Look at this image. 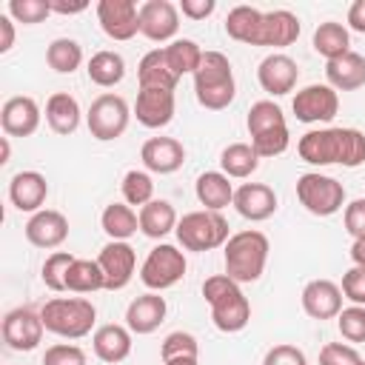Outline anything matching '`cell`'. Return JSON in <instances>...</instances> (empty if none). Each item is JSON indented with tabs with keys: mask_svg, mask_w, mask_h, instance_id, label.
Wrapping results in <instances>:
<instances>
[{
	"mask_svg": "<svg viewBox=\"0 0 365 365\" xmlns=\"http://www.w3.org/2000/svg\"><path fill=\"white\" fill-rule=\"evenodd\" d=\"M362 365H365V359H362Z\"/></svg>",
	"mask_w": 365,
	"mask_h": 365,
	"instance_id": "obj_56",
	"label": "cell"
},
{
	"mask_svg": "<svg viewBox=\"0 0 365 365\" xmlns=\"http://www.w3.org/2000/svg\"><path fill=\"white\" fill-rule=\"evenodd\" d=\"M202 297L211 305V322L222 334H240L251 322V302L240 282L228 274H214L202 282Z\"/></svg>",
	"mask_w": 365,
	"mask_h": 365,
	"instance_id": "obj_3",
	"label": "cell"
},
{
	"mask_svg": "<svg viewBox=\"0 0 365 365\" xmlns=\"http://www.w3.org/2000/svg\"><path fill=\"white\" fill-rule=\"evenodd\" d=\"M220 168L231 180H245L259 168V154L251 143H231L220 154Z\"/></svg>",
	"mask_w": 365,
	"mask_h": 365,
	"instance_id": "obj_35",
	"label": "cell"
},
{
	"mask_svg": "<svg viewBox=\"0 0 365 365\" xmlns=\"http://www.w3.org/2000/svg\"><path fill=\"white\" fill-rule=\"evenodd\" d=\"M185 254L171 245V242H160L148 251V257L143 259L140 265V282L148 288V291H165V288H174L182 277H185Z\"/></svg>",
	"mask_w": 365,
	"mask_h": 365,
	"instance_id": "obj_10",
	"label": "cell"
},
{
	"mask_svg": "<svg viewBox=\"0 0 365 365\" xmlns=\"http://www.w3.org/2000/svg\"><path fill=\"white\" fill-rule=\"evenodd\" d=\"M214 9H217L214 0H180V11L188 20H205L214 14Z\"/></svg>",
	"mask_w": 365,
	"mask_h": 365,
	"instance_id": "obj_49",
	"label": "cell"
},
{
	"mask_svg": "<svg viewBox=\"0 0 365 365\" xmlns=\"http://www.w3.org/2000/svg\"><path fill=\"white\" fill-rule=\"evenodd\" d=\"M194 77V94L197 103L208 111H222L234 103L237 83H234V68L222 51H202V60L197 66Z\"/></svg>",
	"mask_w": 365,
	"mask_h": 365,
	"instance_id": "obj_5",
	"label": "cell"
},
{
	"mask_svg": "<svg viewBox=\"0 0 365 365\" xmlns=\"http://www.w3.org/2000/svg\"><path fill=\"white\" fill-rule=\"evenodd\" d=\"M43 365H88V359H86V351H83L80 345L57 342V345L46 348Z\"/></svg>",
	"mask_w": 365,
	"mask_h": 365,
	"instance_id": "obj_44",
	"label": "cell"
},
{
	"mask_svg": "<svg viewBox=\"0 0 365 365\" xmlns=\"http://www.w3.org/2000/svg\"><path fill=\"white\" fill-rule=\"evenodd\" d=\"M342 220H345V231H348L354 240L365 237V197H356V200H351V202L345 205V214H342Z\"/></svg>",
	"mask_w": 365,
	"mask_h": 365,
	"instance_id": "obj_48",
	"label": "cell"
},
{
	"mask_svg": "<svg viewBox=\"0 0 365 365\" xmlns=\"http://www.w3.org/2000/svg\"><path fill=\"white\" fill-rule=\"evenodd\" d=\"M40 317L48 334L63 339H80L91 334L97 322V308L86 297H54L40 308Z\"/></svg>",
	"mask_w": 365,
	"mask_h": 365,
	"instance_id": "obj_7",
	"label": "cell"
},
{
	"mask_svg": "<svg viewBox=\"0 0 365 365\" xmlns=\"http://www.w3.org/2000/svg\"><path fill=\"white\" fill-rule=\"evenodd\" d=\"M46 197H48V182L40 171H17L9 180V200L17 211L37 214L43 211Z\"/></svg>",
	"mask_w": 365,
	"mask_h": 365,
	"instance_id": "obj_25",
	"label": "cell"
},
{
	"mask_svg": "<svg viewBox=\"0 0 365 365\" xmlns=\"http://www.w3.org/2000/svg\"><path fill=\"white\" fill-rule=\"evenodd\" d=\"M311 46H314V51H317L319 57H325V63H328V60H336V57H342V54L351 51V34H348V29H345L342 23L325 20V23H319V26L314 29Z\"/></svg>",
	"mask_w": 365,
	"mask_h": 365,
	"instance_id": "obj_33",
	"label": "cell"
},
{
	"mask_svg": "<svg viewBox=\"0 0 365 365\" xmlns=\"http://www.w3.org/2000/svg\"><path fill=\"white\" fill-rule=\"evenodd\" d=\"M163 365H200V359H188V356H180V359H168Z\"/></svg>",
	"mask_w": 365,
	"mask_h": 365,
	"instance_id": "obj_55",
	"label": "cell"
},
{
	"mask_svg": "<svg viewBox=\"0 0 365 365\" xmlns=\"http://www.w3.org/2000/svg\"><path fill=\"white\" fill-rule=\"evenodd\" d=\"M14 46V20L9 14H0V54L11 51Z\"/></svg>",
	"mask_w": 365,
	"mask_h": 365,
	"instance_id": "obj_50",
	"label": "cell"
},
{
	"mask_svg": "<svg viewBox=\"0 0 365 365\" xmlns=\"http://www.w3.org/2000/svg\"><path fill=\"white\" fill-rule=\"evenodd\" d=\"M262 365H308V359H305L302 348L282 342V345H274V348L265 351Z\"/></svg>",
	"mask_w": 365,
	"mask_h": 365,
	"instance_id": "obj_47",
	"label": "cell"
},
{
	"mask_svg": "<svg viewBox=\"0 0 365 365\" xmlns=\"http://www.w3.org/2000/svg\"><path fill=\"white\" fill-rule=\"evenodd\" d=\"M91 345H94L97 359L117 365L131 354V331H128V325H117V322L100 325L91 336Z\"/></svg>",
	"mask_w": 365,
	"mask_h": 365,
	"instance_id": "obj_26",
	"label": "cell"
},
{
	"mask_svg": "<svg viewBox=\"0 0 365 365\" xmlns=\"http://www.w3.org/2000/svg\"><path fill=\"white\" fill-rule=\"evenodd\" d=\"M297 200L314 217H331L345 205V185L336 177L305 171L297 177Z\"/></svg>",
	"mask_w": 365,
	"mask_h": 365,
	"instance_id": "obj_9",
	"label": "cell"
},
{
	"mask_svg": "<svg viewBox=\"0 0 365 365\" xmlns=\"http://www.w3.org/2000/svg\"><path fill=\"white\" fill-rule=\"evenodd\" d=\"M128 120H131L128 103L120 94H111V91L94 97L88 111H86V125H88L91 137L100 140V143H111V140L123 137L125 128H128Z\"/></svg>",
	"mask_w": 365,
	"mask_h": 365,
	"instance_id": "obj_11",
	"label": "cell"
},
{
	"mask_svg": "<svg viewBox=\"0 0 365 365\" xmlns=\"http://www.w3.org/2000/svg\"><path fill=\"white\" fill-rule=\"evenodd\" d=\"M319 365H362V356L354 345L345 342H328L319 351Z\"/></svg>",
	"mask_w": 365,
	"mask_h": 365,
	"instance_id": "obj_45",
	"label": "cell"
},
{
	"mask_svg": "<svg viewBox=\"0 0 365 365\" xmlns=\"http://www.w3.org/2000/svg\"><path fill=\"white\" fill-rule=\"evenodd\" d=\"M268 251L271 242L262 231L257 228H245L228 237V242L222 245V259H225V274L234 282H257L265 271L268 262Z\"/></svg>",
	"mask_w": 365,
	"mask_h": 365,
	"instance_id": "obj_4",
	"label": "cell"
},
{
	"mask_svg": "<svg viewBox=\"0 0 365 365\" xmlns=\"http://www.w3.org/2000/svg\"><path fill=\"white\" fill-rule=\"evenodd\" d=\"M342 297L351 299L354 305H365V268L359 265H351L345 274H342Z\"/></svg>",
	"mask_w": 365,
	"mask_h": 365,
	"instance_id": "obj_46",
	"label": "cell"
},
{
	"mask_svg": "<svg viewBox=\"0 0 365 365\" xmlns=\"http://www.w3.org/2000/svg\"><path fill=\"white\" fill-rule=\"evenodd\" d=\"M97 23L106 37L125 43L140 34V6L134 0H100Z\"/></svg>",
	"mask_w": 365,
	"mask_h": 365,
	"instance_id": "obj_14",
	"label": "cell"
},
{
	"mask_svg": "<svg viewBox=\"0 0 365 365\" xmlns=\"http://www.w3.org/2000/svg\"><path fill=\"white\" fill-rule=\"evenodd\" d=\"M325 80L334 91H356L365 86V57L348 51L336 60L325 63Z\"/></svg>",
	"mask_w": 365,
	"mask_h": 365,
	"instance_id": "obj_27",
	"label": "cell"
},
{
	"mask_svg": "<svg viewBox=\"0 0 365 365\" xmlns=\"http://www.w3.org/2000/svg\"><path fill=\"white\" fill-rule=\"evenodd\" d=\"M137 83L140 88H177L180 77L171 71L165 51L163 48H151L148 54H143L140 66H137Z\"/></svg>",
	"mask_w": 365,
	"mask_h": 365,
	"instance_id": "obj_30",
	"label": "cell"
},
{
	"mask_svg": "<svg viewBox=\"0 0 365 365\" xmlns=\"http://www.w3.org/2000/svg\"><path fill=\"white\" fill-rule=\"evenodd\" d=\"M51 3V14H80L88 9V0H74V3H66V0H48Z\"/></svg>",
	"mask_w": 365,
	"mask_h": 365,
	"instance_id": "obj_52",
	"label": "cell"
},
{
	"mask_svg": "<svg viewBox=\"0 0 365 365\" xmlns=\"http://www.w3.org/2000/svg\"><path fill=\"white\" fill-rule=\"evenodd\" d=\"M245 128H248L251 145L259 154V160L262 157H279V154H285V148L291 143L285 114H282V108L274 100H257L248 108Z\"/></svg>",
	"mask_w": 365,
	"mask_h": 365,
	"instance_id": "obj_6",
	"label": "cell"
},
{
	"mask_svg": "<svg viewBox=\"0 0 365 365\" xmlns=\"http://www.w3.org/2000/svg\"><path fill=\"white\" fill-rule=\"evenodd\" d=\"M74 259H77V257L68 254V251H54V254H48L46 262H43V268H40L43 285H46L48 291H66V274H68V268H71Z\"/></svg>",
	"mask_w": 365,
	"mask_h": 365,
	"instance_id": "obj_40",
	"label": "cell"
},
{
	"mask_svg": "<svg viewBox=\"0 0 365 365\" xmlns=\"http://www.w3.org/2000/svg\"><path fill=\"white\" fill-rule=\"evenodd\" d=\"M348 26L359 34H365V0H354L348 6Z\"/></svg>",
	"mask_w": 365,
	"mask_h": 365,
	"instance_id": "obj_51",
	"label": "cell"
},
{
	"mask_svg": "<svg viewBox=\"0 0 365 365\" xmlns=\"http://www.w3.org/2000/svg\"><path fill=\"white\" fill-rule=\"evenodd\" d=\"M46 63L57 74H74L83 63V46L71 37H57L46 48Z\"/></svg>",
	"mask_w": 365,
	"mask_h": 365,
	"instance_id": "obj_37",
	"label": "cell"
},
{
	"mask_svg": "<svg viewBox=\"0 0 365 365\" xmlns=\"http://www.w3.org/2000/svg\"><path fill=\"white\" fill-rule=\"evenodd\" d=\"M23 231L34 248H57L68 237V220H66V214H60L54 208H43L29 217Z\"/></svg>",
	"mask_w": 365,
	"mask_h": 365,
	"instance_id": "obj_24",
	"label": "cell"
},
{
	"mask_svg": "<svg viewBox=\"0 0 365 365\" xmlns=\"http://www.w3.org/2000/svg\"><path fill=\"white\" fill-rule=\"evenodd\" d=\"M180 31V6L171 0H145L140 3V34L151 43H174V34Z\"/></svg>",
	"mask_w": 365,
	"mask_h": 365,
	"instance_id": "obj_15",
	"label": "cell"
},
{
	"mask_svg": "<svg viewBox=\"0 0 365 365\" xmlns=\"http://www.w3.org/2000/svg\"><path fill=\"white\" fill-rule=\"evenodd\" d=\"M86 71H88V80H91L94 86L111 88V86H117V83L125 77V60H123L120 51L103 48V51H94V54H91Z\"/></svg>",
	"mask_w": 365,
	"mask_h": 365,
	"instance_id": "obj_34",
	"label": "cell"
},
{
	"mask_svg": "<svg viewBox=\"0 0 365 365\" xmlns=\"http://www.w3.org/2000/svg\"><path fill=\"white\" fill-rule=\"evenodd\" d=\"M106 288V277H103V268L97 259H74L68 274H66V291L71 294H94Z\"/></svg>",
	"mask_w": 365,
	"mask_h": 365,
	"instance_id": "obj_36",
	"label": "cell"
},
{
	"mask_svg": "<svg viewBox=\"0 0 365 365\" xmlns=\"http://www.w3.org/2000/svg\"><path fill=\"white\" fill-rule=\"evenodd\" d=\"M351 259H354V265L365 268V237H359V240L351 242Z\"/></svg>",
	"mask_w": 365,
	"mask_h": 365,
	"instance_id": "obj_53",
	"label": "cell"
},
{
	"mask_svg": "<svg viewBox=\"0 0 365 365\" xmlns=\"http://www.w3.org/2000/svg\"><path fill=\"white\" fill-rule=\"evenodd\" d=\"M163 51H165V60H168V66H171V71L177 77L194 74L197 66H200V60H202V48L194 40H188V37H180V40L168 43Z\"/></svg>",
	"mask_w": 365,
	"mask_h": 365,
	"instance_id": "obj_38",
	"label": "cell"
},
{
	"mask_svg": "<svg viewBox=\"0 0 365 365\" xmlns=\"http://www.w3.org/2000/svg\"><path fill=\"white\" fill-rule=\"evenodd\" d=\"M302 311L311 317V319H336L339 311H342V288L331 279H311L305 288H302Z\"/></svg>",
	"mask_w": 365,
	"mask_h": 365,
	"instance_id": "obj_20",
	"label": "cell"
},
{
	"mask_svg": "<svg viewBox=\"0 0 365 365\" xmlns=\"http://www.w3.org/2000/svg\"><path fill=\"white\" fill-rule=\"evenodd\" d=\"M80 103L77 97H71L68 91H54L48 100H46V123L54 134L60 137H68L80 128Z\"/></svg>",
	"mask_w": 365,
	"mask_h": 365,
	"instance_id": "obj_28",
	"label": "cell"
},
{
	"mask_svg": "<svg viewBox=\"0 0 365 365\" xmlns=\"http://www.w3.org/2000/svg\"><path fill=\"white\" fill-rule=\"evenodd\" d=\"M177 242L185 248V251H214L220 245L228 242V220L220 214V211H191V214H182L177 228Z\"/></svg>",
	"mask_w": 365,
	"mask_h": 365,
	"instance_id": "obj_8",
	"label": "cell"
},
{
	"mask_svg": "<svg viewBox=\"0 0 365 365\" xmlns=\"http://www.w3.org/2000/svg\"><path fill=\"white\" fill-rule=\"evenodd\" d=\"M225 34L245 46L285 48L299 37V17L288 9L259 11L254 6H234L225 14Z\"/></svg>",
	"mask_w": 365,
	"mask_h": 365,
	"instance_id": "obj_1",
	"label": "cell"
},
{
	"mask_svg": "<svg viewBox=\"0 0 365 365\" xmlns=\"http://www.w3.org/2000/svg\"><path fill=\"white\" fill-rule=\"evenodd\" d=\"M6 14H9L14 23L34 26V23H43V20L51 14V3H48V0H9Z\"/></svg>",
	"mask_w": 365,
	"mask_h": 365,
	"instance_id": "obj_42",
	"label": "cell"
},
{
	"mask_svg": "<svg viewBox=\"0 0 365 365\" xmlns=\"http://www.w3.org/2000/svg\"><path fill=\"white\" fill-rule=\"evenodd\" d=\"M140 231L148 240H163L165 234H171L177 228V211L168 200H151L148 205H143L140 211Z\"/></svg>",
	"mask_w": 365,
	"mask_h": 365,
	"instance_id": "obj_31",
	"label": "cell"
},
{
	"mask_svg": "<svg viewBox=\"0 0 365 365\" xmlns=\"http://www.w3.org/2000/svg\"><path fill=\"white\" fill-rule=\"evenodd\" d=\"M336 328L348 342H365V305H348L336 317Z\"/></svg>",
	"mask_w": 365,
	"mask_h": 365,
	"instance_id": "obj_43",
	"label": "cell"
},
{
	"mask_svg": "<svg viewBox=\"0 0 365 365\" xmlns=\"http://www.w3.org/2000/svg\"><path fill=\"white\" fill-rule=\"evenodd\" d=\"M160 356H163V362L180 359V356L197 359V356H200V342H197V336L188 334V331H171V334L163 339V345H160Z\"/></svg>",
	"mask_w": 365,
	"mask_h": 365,
	"instance_id": "obj_41",
	"label": "cell"
},
{
	"mask_svg": "<svg viewBox=\"0 0 365 365\" xmlns=\"http://www.w3.org/2000/svg\"><path fill=\"white\" fill-rule=\"evenodd\" d=\"M194 194L205 211H222L225 205L234 202L231 177H225L222 171H202L194 182Z\"/></svg>",
	"mask_w": 365,
	"mask_h": 365,
	"instance_id": "obj_29",
	"label": "cell"
},
{
	"mask_svg": "<svg viewBox=\"0 0 365 365\" xmlns=\"http://www.w3.org/2000/svg\"><path fill=\"white\" fill-rule=\"evenodd\" d=\"M120 191H123V202L128 205H148L154 200V180L148 171H140V168H131L123 174V182H120Z\"/></svg>",
	"mask_w": 365,
	"mask_h": 365,
	"instance_id": "obj_39",
	"label": "cell"
},
{
	"mask_svg": "<svg viewBox=\"0 0 365 365\" xmlns=\"http://www.w3.org/2000/svg\"><path fill=\"white\" fill-rule=\"evenodd\" d=\"M297 154L311 165L356 168L365 163V134L359 128H339V125L314 128L299 137Z\"/></svg>",
	"mask_w": 365,
	"mask_h": 365,
	"instance_id": "obj_2",
	"label": "cell"
},
{
	"mask_svg": "<svg viewBox=\"0 0 365 365\" xmlns=\"http://www.w3.org/2000/svg\"><path fill=\"white\" fill-rule=\"evenodd\" d=\"M165 314H168V305H165V297H160L157 291H148V294H140L137 299L128 302L125 308V325L131 334H154L163 322H165Z\"/></svg>",
	"mask_w": 365,
	"mask_h": 365,
	"instance_id": "obj_23",
	"label": "cell"
},
{
	"mask_svg": "<svg viewBox=\"0 0 365 365\" xmlns=\"http://www.w3.org/2000/svg\"><path fill=\"white\" fill-rule=\"evenodd\" d=\"M100 228L108 234V240L128 242V237L140 228V214L128 202H108L100 214Z\"/></svg>",
	"mask_w": 365,
	"mask_h": 365,
	"instance_id": "obj_32",
	"label": "cell"
},
{
	"mask_svg": "<svg viewBox=\"0 0 365 365\" xmlns=\"http://www.w3.org/2000/svg\"><path fill=\"white\" fill-rule=\"evenodd\" d=\"M97 262L103 268V277H106V291H123L131 277H134V268H137V254L128 242H117V240H108L100 254H97Z\"/></svg>",
	"mask_w": 365,
	"mask_h": 365,
	"instance_id": "obj_16",
	"label": "cell"
},
{
	"mask_svg": "<svg viewBox=\"0 0 365 365\" xmlns=\"http://www.w3.org/2000/svg\"><path fill=\"white\" fill-rule=\"evenodd\" d=\"M140 160L151 174H174L185 163V148L174 137H151L143 143Z\"/></svg>",
	"mask_w": 365,
	"mask_h": 365,
	"instance_id": "obj_22",
	"label": "cell"
},
{
	"mask_svg": "<svg viewBox=\"0 0 365 365\" xmlns=\"http://www.w3.org/2000/svg\"><path fill=\"white\" fill-rule=\"evenodd\" d=\"M257 80H259V86H262L265 94L282 97V94L294 91V86L299 80V66H297L294 57H288L282 51H274V54H268V57L259 60Z\"/></svg>",
	"mask_w": 365,
	"mask_h": 365,
	"instance_id": "obj_17",
	"label": "cell"
},
{
	"mask_svg": "<svg viewBox=\"0 0 365 365\" xmlns=\"http://www.w3.org/2000/svg\"><path fill=\"white\" fill-rule=\"evenodd\" d=\"M11 157V145H9V137H0V165H6Z\"/></svg>",
	"mask_w": 365,
	"mask_h": 365,
	"instance_id": "obj_54",
	"label": "cell"
},
{
	"mask_svg": "<svg viewBox=\"0 0 365 365\" xmlns=\"http://www.w3.org/2000/svg\"><path fill=\"white\" fill-rule=\"evenodd\" d=\"M43 331H46V325H43L40 311H34L29 305L11 308L3 317V342L11 351H34L43 342Z\"/></svg>",
	"mask_w": 365,
	"mask_h": 365,
	"instance_id": "obj_13",
	"label": "cell"
},
{
	"mask_svg": "<svg viewBox=\"0 0 365 365\" xmlns=\"http://www.w3.org/2000/svg\"><path fill=\"white\" fill-rule=\"evenodd\" d=\"M174 91L171 88H140L134 103V117L145 128H165L174 120Z\"/></svg>",
	"mask_w": 365,
	"mask_h": 365,
	"instance_id": "obj_19",
	"label": "cell"
},
{
	"mask_svg": "<svg viewBox=\"0 0 365 365\" xmlns=\"http://www.w3.org/2000/svg\"><path fill=\"white\" fill-rule=\"evenodd\" d=\"M40 106L29 94L9 97L0 108V125L6 137H31L40 128Z\"/></svg>",
	"mask_w": 365,
	"mask_h": 365,
	"instance_id": "obj_18",
	"label": "cell"
},
{
	"mask_svg": "<svg viewBox=\"0 0 365 365\" xmlns=\"http://www.w3.org/2000/svg\"><path fill=\"white\" fill-rule=\"evenodd\" d=\"M291 108L299 123H331L339 111V94L328 83H311L294 94Z\"/></svg>",
	"mask_w": 365,
	"mask_h": 365,
	"instance_id": "obj_12",
	"label": "cell"
},
{
	"mask_svg": "<svg viewBox=\"0 0 365 365\" xmlns=\"http://www.w3.org/2000/svg\"><path fill=\"white\" fill-rule=\"evenodd\" d=\"M240 217L251 220V222H262L268 217H274L277 211V191L265 182H242L240 188H234V202Z\"/></svg>",
	"mask_w": 365,
	"mask_h": 365,
	"instance_id": "obj_21",
	"label": "cell"
}]
</instances>
